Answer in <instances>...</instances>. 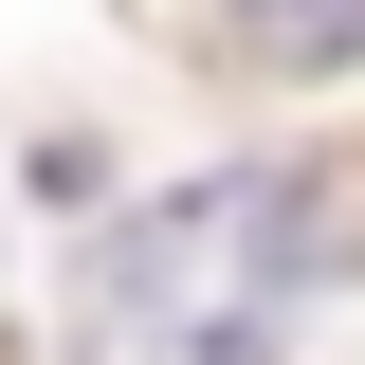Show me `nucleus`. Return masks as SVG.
<instances>
[{
    "label": "nucleus",
    "instance_id": "1",
    "mask_svg": "<svg viewBox=\"0 0 365 365\" xmlns=\"http://www.w3.org/2000/svg\"><path fill=\"white\" fill-rule=\"evenodd\" d=\"M329 274V182L311 165H220L91 237L73 274V365H274Z\"/></svg>",
    "mask_w": 365,
    "mask_h": 365
},
{
    "label": "nucleus",
    "instance_id": "2",
    "mask_svg": "<svg viewBox=\"0 0 365 365\" xmlns=\"http://www.w3.org/2000/svg\"><path fill=\"white\" fill-rule=\"evenodd\" d=\"M237 37L274 73H365V0H237Z\"/></svg>",
    "mask_w": 365,
    "mask_h": 365
}]
</instances>
